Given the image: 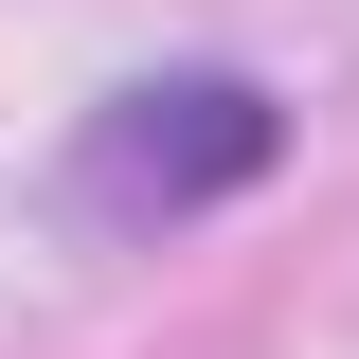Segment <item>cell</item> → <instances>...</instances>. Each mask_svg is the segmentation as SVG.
<instances>
[{
	"instance_id": "6da1fadb",
	"label": "cell",
	"mask_w": 359,
	"mask_h": 359,
	"mask_svg": "<svg viewBox=\"0 0 359 359\" xmlns=\"http://www.w3.org/2000/svg\"><path fill=\"white\" fill-rule=\"evenodd\" d=\"M269 162H287V108H269L252 72H144V90L90 108L72 198L108 233H180V216H216V198H252Z\"/></svg>"
}]
</instances>
